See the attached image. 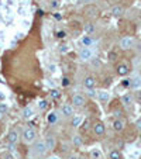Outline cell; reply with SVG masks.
<instances>
[{
  "label": "cell",
  "mask_w": 141,
  "mask_h": 159,
  "mask_svg": "<svg viewBox=\"0 0 141 159\" xmlns=\"http://www.w3.org/2000/svg\"><path fill=\"white\" fill-rule=\"evenodd\" d=\"M80 124H82V117L76 116V117H73V118H72V127L78 128V127H80Z\"/></svg>",
  "instance_id": "17"
},
{
  "label": "cell",
  "mask_w": 141,
  "mask_h": 159,
  "mask_svg": "<svg viewBox=\"0 0 141 159\" xmlns=\"http://www.w3.org/2000/svg\"><path fill=\"white\" fill-rule=\"evenodd\" d=\"M61 111H62V116L70 117V116H73V106L72 104H64Z\"/></svg>",
  "instance_id": "10"
},
{
  "label": "cell",
  "mask_w": 141,
  "mask_h": 159,
  "mask_svg": "<svg viewBox=\"0 0 141 159\" xmlns=\"http://www.w3.org/2000/svg\"><path fill=\"white\" fill-rule=\"evenodd\" d=\"M133 44H134V40H133L131 37H124V38L120 40V46H121L123 49H128V48H131Z\"/></svg>",
  "instance_id": "6"
},
{
  "label": "cell",
  "mask_w": 141,
  "mask_h": 159,
  "mask_svg": "<svg viewBox=\"0 0 141 159\" xmlns=\"http://www.w3.org/2000/svg\"><path fill=\"white\" fill-rule=\"evenodd\" d=\"M0 99H1V100L4 99V94H3V93H0Z\"/></svg>",
  "instance_id": "40"
},
{
  "label": "cell",
  "mask_w": 141,
  "mask_h": 159,
  "mask_svg": "<svg viewBox=\"0 0 141 159\" xmlns=\"http://www.w3.org/2000/svg\"><path fill=\"white\" fill-rule=\"evenodd\" d=\"M54 18H57V20H61V14H59V13H54Z\"/></svg>",
  "instance_id": "33"
},
{
  "label": "cell",
  "mask_w": 141,
  "mask_h": 159,
  "mask_svg": "<svg viewBox=\"0 0 141 159\" xmlns=\"http://www.w3.org/2000/svg\"><path fill=\"white\" fill-rule=\"evenodd\" d=\"M109 158H110V159H121V154H120L117 149H113V151L110 152Z\"/></svg>",
  "instance_id": "19"
},
{
  "label": "cell",
  "mask_w": 141,
  "mask_h": 159,
  "mask_svg": "<svg viewBox=\"0 0 141 159\" xmlns=\"http://www.w3.org/2000/svg\"><path fill=\"white\" fill-rule=\"evenodd\" d=\"M55 65H49V72H55Z\"/></svg>",
  "instance_id": "36"
},
{
  "label": "cell",
  "mask_w": 141,
  "mask_h": 159,
  "mask_svg": "<svg viewBox=\"0 0 141 159\" xmlns=\"http://www.w3.org/2000/svg\"><path fill=\"white\" fill-rule=\"evenodd\" d=\"M79 159H86V158H79Z\"/></svg>",
  "instance_id": "42"
},
{
  "label": "cell",
  "mask_w": 141,
  "mask_h": 159,
  "mask_svg": "<svg viewBox=\"0 0 141 159\" xmlns=\"http://www.w3.org/2000/svg\"><path fill=\"white\" fill-rule=\"evenodd\" d=\"M105 131H106V128H105V124H103V122L98 121V122L93 125V132H95L98 137L103 135V134H105Z\"/></svg>",
  "instance_id": "7"
},
{
  "label": "cell",
  "mask_w": 141,
  "mask_h": 159,
  "mask_svg": "<svg viewBox=\"0 0 141 159\" xmlns=\"http://www.w3.org/2000/svg\"><path fill=\"white\" fill-rule=\"evenodd\" d=\"M95 31V26L93 24H85V33L86 34H93Z\"/></svg>",
  "instance_id": "21"
},
{
  "label": "cell",
  "mask_w": 141,
  "mask_h": 159,
  "mask_svg": "<svg viewBox=\"0 0 141 159\" xmlns=\"http://www.w3.org/2000/svg\"><path fill=\"white\" fill-rule=\"evenodd\" d=\"M121 101H123L124 104H130V103L133 101V96H131L130 93H127V94H124V96L121 97Z\"/></svg>",
  "instance_id": "18"
},
{
  "label": "cell",
  "mask_w": 141,
  "mask_h": 159,
  "mask_svg": "<svg viewBox=\"0 0 141 159\" xmlns=\"http://www.w3.org/2000/svg\"><path fill=\"white\" fill-rule=\"evenodd\" d=\"M72 144L76 147V148H79L82 144H83V141H82V138H80V135H75L73 138H72Z\"/></svg>",
  "instance_id": "15"
},
{
  "label": "cell",
  "mask_w": 141,
  "mask_h": 159,
  "mask_svg": "<svg viewBox=\"0 0 141 159\" xmlns=\"http://www.w3.org/2000/svg\"><path fill=\"white\" fill-rule=\"evenodd\" d=\"M140 23H141V18H140Z\"/></svg>",
  "instance_id": "43"
},
{
  "label": "cell",
  "mask_w": 141,
  "mask_h": 159,
  "mask_svg": "<svg viewBox=\"0 0 141 159\" xmlns=\"http://www.w3.org/2000/svg\"><path fill=\"white\" fill-rule=\"evenodd\" d=\"M83 86L88 89V90H90V89H93L95 86H96V80L93 76H88L86 79L83 80Z\"/></svg>",
  "instance_id": "9"
},
{
  "label": "cell",
  "mask_w": 141,
  "mask_h": 159,
  "mask_svg": "<svg viewBox=\"0 0 141 159\" xmlns=\"http://www.w3.org/2000/svg\"><path fill=\"white\" fill-rule=\"evenodd\" d=\"M51 159H59V158H55V156H54V158H51Z\"/></svg>",
  "instance_id": "41"
},
{
  "label": "cell",
  "mask_w": 141,
  "mask_h": 159,
  "mask_svg": "<svg viewBox=\"0 0 141 159\" xmlns=\"http://www.w3.org/2000/svg\"><path fill=\"white\" fill-rule=\"evenodd\" d=\"M57 6H58V1L54 0V1H52V7H57Z\"/></svg>",
  "instance_id": "38"
},
{
  "label": "cell",
  "mask_w": 141,
  "mask_h": 159,
  "mask_svg": "<svg viewBox=\"0 0 141 159\" xmlns=\"http://www.w3.org/2000/svg\"><path fill=\"white\" fill-rule=\"evenodd\" d=\"M3 158L4 159H14L13 158V155H11V154H9V152H7V154H4V155H3Z\"/></svg>",
  "instance_id": "31"
},
{
  "label": "cell",
  "mask_w": 141,
  "mask_h": 159,
  "mask_svg": "<svg viewBox=\"0 0 141 159\" xmlns=\"http://www.w3.org/2000/svg\"><path fill=\"white\" fill-rule=\"evenodd\" d=\"M128 66L126 65V63H120L119 66H117V75L119 76H126L127 73H128Z\"/></svg>",
  "instance_id": "11"
},
{
  "label": "cell",
  "mask_w": 141,
  "mask_h": 159,
  "mask_svg": "<svg viewBox=\"0 0 141 159\" xmlns=\"http://www.w3.org/2000/svg\"><path fill=\"white\" fill-rule=\"evenodd\" d=\"M65 35H67V34H65L64 31H58V33H57V37H58V38H65Z\"/></svg>",
  "instance_id": "27"
},
{
  "label": "cell",
  "mask_w": 141,
  "mask_h": 159,
  "mask_svg": "<svg viewBox=\"0 0 141 159\" xmlns=\"http://www.w3.org/2000/svg\"><path fill=\"white\" fill-rule=\"evenodd\" d=\"M85 103H86V100L82 94H75L72 97V106L73 107H82V106H85Z\"/></svg>",
  "instance_id": "5"
},
{
  "label": "cell",
  "mask_w": 141,
  "mask_h": 159,
  "mask_svg": "<svg viewBox=\"0 0 141 159\" xmlns=\"http://www.w3.org/2000/svg\"><path fill=\"white\" fill-rule=\"evenodd\" d=\"M7 139H9V142L10 144H17L18 142V139H20V137H18V132L16 131V130H11L10 132H9V137H7Z\"/></svg>",
  "instance_id": "8"
},
{
  "label": "cell",
  "mask_w": 141,
  "mask_h": 159,
  "mask_svg": "<svg viewBox=\"0 0 141 159\" xmlns=\"http://www.w3.org/2000/svg\"><path fill=\"white\" fill-rule=\"evenodd\" d=\"M35 137H37V134H35V131L33 128H27V130L23 131V139H24V142H27V144L34 142Z\"/></svg>",
  "instance_id": "2"
},
{
  "label": "cell",
  "mask_w": 141,
  "mask_h": 159,
  "mask_svg": "<svg viewBox=\"0 0 141 159\" xmlns=\"http://www.w3.org/2000/svg\"><path fill=\"white\" fill-rule=\"evenodd\" d=\"M111 14H113L114 17L121 16V14H123V7H121V6H114V7L111 9Z\"/></svg>",
  "instance_id": "14"
},
{
  "label": "cell",
  "mask_w": 141,
  "mask_h": 159,
  "mask_svg": "<svg viewBox=\"0 0 141 159\" xmlns=\"http://www.w3.org/2000/svg\"><path fill=\"white\" fill-rule=\"evenodd\" d=\"M92 42H93V41H92V38H90V37H85V38L82 40V44H83L85 46H89Z\"/></svg>",
  "instance_id": "23"
},
{
  "label": "cell",
  "mask_w": 141,
  "mask_h": 159,
  "mask_svg": "<svg viewBox=\"0 0 141 159\" xmlns=\"http://www.w3.org/2000/svg\"><path fill=\"white\" fill-rule=\"evenodd\" d=\"M47 152V147H45V142L44 141H37L33 147V154L37 155V156H42L45 155Z\"/></svg>",
  "instance_id": "1"
},
{
  "label": "cell",
  "mask_w": 141,
  "mask_h": 159,
  "mask_svg": "<svg viewBox=\"0 0 141 159\" xmlns=\"http://www.w3.org/2000/svg\"><path fill=\"white\" fill-rule=\"evenodd\" d=\"M23 118L24 120H30V118H33V116H34V110L31 109V107H24L23 109Z\"/></svg>",
  "instance_id": "12"
},
{
  "label": "cell",
  "mask_w": 141,
  "mask_h": 159,
  "mask_svg": "<svg viewBox=\"0 0 141 159\" xmlns=\"http://www.w3.org/2000/svg\"><path fill=\"white\" fill-rule=\"evenodd\" d=\"M131 86L134 89H140L141 87V78H136V79L131 80Z\"/></svg>",
  "instance_id": "20"
},
{
  "label": "cell",
  "mask_w": 141,
  "mask_h": 159,
  "mask_svg": "<svg viewBox=\"0 0 141 159\" xmlns=\"http://www.w3.org/2000/svg\"><path fill=\"white\" fill-rule=\"evenodd\" d=\"M67 51H68V46H67V45H62V46H61V52H62V54H65Z\"/></svg>",
  "instance_id": "32"
},
{
  "label": "cell",
  "mask_w": 141,
  "mask_h": 159,
  "mask_svg": "<svg viewBox=\"0 0 141 159\" xmlns=\"http://www.w3.org/2000/svg\"><path fill=\"white\" fill-rule=\"evenodd\" d=\"M130 84H131V80H123V86H124V87H127V86H130Z\"/></svg>",
  "instance_id": "30"
},
{
  "label": "cell",
  "mask_w": 141,
  "mask_h": 159,
  "mask_svg": "<svg viewBox=\"0 0 141 159\" xmlns=\"http://www.w3.org/2000/svg\"><path fill=\"white\" fill-rule=\"evenodd\" d=\"M137 99H138V101L141 103V92H138V94H137Z\"/></svg>",
  "instance_id": "37"
},
{
  "label": "cell",
  "mask_w": 141,
  "mask_h": 159,
  "mask_svg": "<svg viewBox=\"0 0 141 159\" xmlns=\"http://www.w3.org/2000/svg\"><path fill=\"white\" fill-rule=\"evenodd\" d=\"M45 142V147H47V151H54L55 147H57V139L54 135H47V138L44 139Z\"/></svg>",
  "instance_id": "3"
},
{
  "label": "cell",
  "mask_w": 141,
  "mask_h": 159,
  "mask_svg": "<svg viewBox=\"0 0 141 159\" xmlns=\"http://www.w3.org/2000/svg\"><path fill=\"white\" fill-rule=\"evenodd\" d=\"M47 106H48V104H47V101H45V100H41V101H40V104H38V107H40L41 110H45V109H47Z\"/></svg>",
  "instance_id": "24"
},
{
  "label": "cell",
  "mask_w": 141,
  "mask_h": 159,
  "mask_svg": "<svg viewBox=\"0 0 141 159\" xmlns=\"http://www.w3.org/2000/svg\"><path fill=\"white\" fill-rule=\"evenodd\" d=\"M136 125H137V128H138V130H141V118H140V120H137Z\"/></svg>",
  "instance_id": "35"
},
{
  "label": "cell",
  "mask_w": 141,
  "mask_h": 159,
  "mask_svg": "<svg viewBox=\"0 0 141 159\" xmlns=\"http://www.w3.org/2000/svg\"><path fill=\"white\" fill-rule=\"evenodd\" d=\"M92 56H93V54H92V51H90L89 48H82L80 52H79V58H80V61H83V62L90 61Z\"/></svg>",
  "instance_id": "4"
},
{
  "label": "cell",
  "mask_w": 141,
  "mask_h": 159,
  "mask_svg": "<svg viewBox=\"0 0 141 159\" xmlns=\"http://www.w3.org/2000/svg\"><path fill=\"white\" fill-rule=\"evenodd\" d=\"M48 121H49V122H55V121H57V114H55V113L49 114V116H48Z\"/></svg>",
  "instance_id": "25"
},
{
  "label": "cell",
  "mask_w": 141,
  "mask_h": 159,
  "mask_svg": "<svg viewBox=\"0 0 141 159\" xmlns=\"http://www.w3.org/2000/svg\"><path fill=\"white\" fill-rule=\"evenodd\" d=\"M92 158L93 159H99L100 158V152H99V151H92Z\"/></svg>",
  "instance_id": "26"
},
{
  "label": "cell",
  "mask_w": 141,
  "mask_h": 159,
  "mask_svg": "<svg viewBox=\"0 0 141 159\" xmlns=\"http://www.w3.org/2000/svg\"><path fill=\"white\" fill-rule=\"evenodd\" d=\"M68 84H69V79H68V78H64V79H62V86L67 87Z\"/></svg>",
  "instance_id": "29"
},
{
  "label": "cell",
  "mask_w": 141,
  "mask_h": 159,
  "mask_svg": "<svg viewBox=\"0 0 141 159\" xmlns=\"http://www.w3.org/2000/svg\"><path fill=\"white\" fill-rule=\"evenodd\" d=\"M113 130L114 131H123L124 130V121L123 120H114V122H113Z\"/></svg>",
  "instance_id": "13"
},
{
  "label": "cell",
  "mask_w": 141,
  "mask_h": 159,
  "mask_svg": "<svg viewBox=\"0 0 141 159\" xmlns=\"http://www.w3.org/2000/svg\"><path fill=\"white\" fill-rule=\"evenodd\" d=\"M49 96L54 99V100H58L59 97H61V93L58 92V90H55V89H52L51 92H49Z\"/></svg>",
  "instance_id": "22"
},
{
  "label": "cell",
  "mask_w": 141,
  "mask_h": 159,
  "mask_svg": "<svg viewBox=\"0 0 141 159\" xmlns=\"http://www.w3.org/2000/svg\"><path fill=\"white\" fill-rule=\"evenodd\" d=\"M98 97H99L100 101H107V100L110 99V94H109L107 92H99V93H98Z\"/></svg>",
  "instance_id": "16"
},
{
  "label": "cell",
  "mask_w": 141,
  "mask_h": 159,
  "mask_svg": "<svg viewBox=\"0 0 141 159\" xmlns=\"http://www.w3.org/2000/svg\"><path fill=\"white\" fill-rule=\"evenodd\" d=\"M4 111H7V106L6 104H0V113L3 114Z\"/></svg>",
  "instance_id": "28"
},
{
  "label": "cell",
  "mask_w": 141,
  "mask_h": 159,
  "mask_svg": "<svg viewBox=\"0 0 141 159\" xmlns=\"http://www.w3.org/2000/svg\"><path fill=\"white\" fill-rule=\"evenodd\" d=\"M88 94L93 97V96H95V90H93V89H90V90H88Z\"/></svg>",
  "instance_id": "34"
},
{
  "label": "cell",
  "mask_w": 141,
  "mask_h": 159,
  "mask_svg": "<svg viewBox=\"0 0 141 159\" xmlns=\"http://www.w3.org/2000/svg\"><path fill=\"white\" fill-rule=\"evenodd\" d=\"M80 1H82V3H92L93 0H80Z\"/></svg>",
  "instance_id": "39"
}]
</instances>
